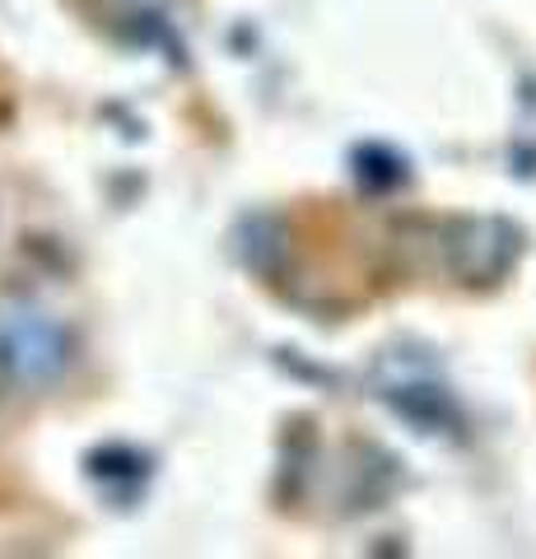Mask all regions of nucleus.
<instances>
[{"mask_svg":"<svg viewBox=\"0 0 536 559\" xmlns=\"http://www.w3.org/2000/svg\"><path fill=\"white\" fill-rule=\"evenodd\" d=\"M71 369V331L33 304L0 308V373L14 388H51Z\"/></svg>","mask_w":536,"mask_h":559,"instance_id":"obj_1","label":"nucleus"}]
</instances>
